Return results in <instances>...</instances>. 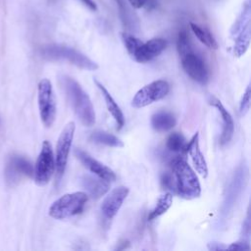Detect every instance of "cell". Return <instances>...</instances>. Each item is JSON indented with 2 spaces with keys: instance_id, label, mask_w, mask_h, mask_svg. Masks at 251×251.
Returning a JSON list of instances; mask_svg holds the SVG:
<instances>
[{
  "instance_id": "cell-10",
  "label": "cell",
  "mask_w": 251,
  "mask_h": 251,
  "mask_svg": "<svg viewBox=\"0 0 251 251\" xmlns=\"http://www.w3.org/2000/svg\"><path fill=\"white\" fill-rule=\"evenodd\" d=\"M32 176L33 168L26 158L19 155L10 157L5 169V179L9 185L14 186L24 177H30Z\"/></svg>"
},
{
  "instance_id": "cell-17",
  "label": "cell",
  "mask_w": 251,
  "mask_h": 251,
  "mask_svg": "<svg viewBox=\"0 0 251 251\" xmlns=\"http://www.w3.org/2000/svg\"><path fill=\"white\" fill-rule=\"evenodd\" d=\"M82 186L87 191V195H89L93 199H98L104 194H106L110 188L109 181L93 176H83L81 178Z\"/></svg>"
},
{
  "instance_id": "cell-16",
  "label": "cell",
  "mask_w": 251,
  "mask_h": 251,
  "mask_svg": "<svg viewBox=\"0 0 251 251\" xmlns=\"http://www.w3.org/2000/svg\"><path fill=\"white\" fill-rule=\"evenodd\" d=\"M94 82L96 84V86L99 88L103 98H104V101H105V104H106V107L109 111V113L112 115V117L114 118L115 122H116V128L118 130H120L124 125H125V117H124V114L121 110V108L119 107V105L117 104V102L115 101V99L113 98V96L110 94V92L107 90V88L96 78H94Z\"/></svg>"
},
{
  "instance_id": "cell-30",
  "label": "cell",
  "mask_w": 251,
  "mask_h": 251,
  "mask_svg": "<svg viewBox=\"0 0 251 251\" xmlns=\"http://www.w3.org/2000/svg\"><path fill=\"white\" fill-rule=\"evenodd\" d=\"M208 248L210 250H225L226 249V247L223 246L222 244L220 243H217V242H211L209 245H208Z\"/></svg>"
},
{
  "instance_id": "cell-24",
  "label": "cell",
  "mask_w": 251,
  "mask_h": 251,
  "mask_svg": "<svg viewBox=\"0 0 251 251\" xmlns=\"http://www.w3.org/2000/svg\"><path fill=\"white\" fill-rule=\"evenodd\" d=\"M121 37H122V40H123V43L126 49V51L128 52V54L132 57V55L134 54V52L137 50V48L141 45L142 41L135 37L134 35L130 34V33H127L126 31L122 32L121 33Z\"/></svg>"
},
{
  "instance_id": "cell-22",
  "label": "cell",
  "mask_w": 251,
  "mask_h": 251,
  "mask_svg": "<svg viewBox=\"0 0 251 251\" xmlns=\"http://www.w3.org/2000/svg\"><path fill=\"white\" fill-rule=\"evenodd\" d=\"M172 203H173V195L171 193L168 192V193H165L164 195H162L158 199L154 209L149 213L148 220L153 221V220L157 219L158 217H160L161 215L165 214L172 206Z\"/></svg>"
},
{
  "instance_id": "cell-2",
  "label": "cell",
  "mask_w": 251,
  "mask_h": 251,
  "mask_svg": "<svg viewBox=\"0 0 251 251\" xmlns=\"http://www.w3.org/2000/svg\"><path fill=\"white\" fill-rule=\"evenodd\" d=\"M176 190L179 197L190 200L200 196L201 185L197 175L182 158H176L172 162Z\"/></svg>"
},
{
  "instance_id": "cell-29",
  "label": "cell",
  "mask_w": 251,
  "mask_h": 251,
  "mask_svg": "<svg viewBox=\"0 0 251 251\" xmlns=\"http://www.w3.org/2000/svg\"><path fill=\"white\" fill-rule=\"evenodd\" d=\"M90 11H97V5L93 0H79Z\"/></svg>"
},
{
  "instance_id": "cell-27",
  "label": "cell",
  "mask_w": 251,
  "mask_h": 251,
  "mask_svg": "<svg viewBox=\"0 0 251 251\" xmlns=\"http://www.w3.org/2000/svg\"><path fill=\"white\" fill-rule=\"evenodd\" d=\"M161 182L163 184L164 187L168 188V189H173V185H174V178L170 174H163L162 177H161Z\"/></svg>"
},
{
  "instance_id": "cell-25",
  "label": "cell",
  "mask_w": 251,
  "mask_h": 251,
  "mask_svg": "<svg viewBox=\"0 0 251 251\" xmlns=\"http://www.w3.org/2000/svg\"><path fill=\"white\" fill-rule=\"evenodd\" d=\"M250 104H251V90H250V83L247 85L245 92L243 93V96L240 101L239 105V113L240 115H245L249 109H250Z\"/></svg>"
},
{
  "instance_id": "cell-20",
  "label": "cell",
  "mask_w": 251,
  "mask_h": 251,
  "mask_svg": "<svg viewBox=\"0 0 251 251\" xmlns=\"http://www.w3.org/2000/svg\"><path fill=\"white\" fill-rule=\"evenodd\" d=\"M90 140L95 142V143H99V144H104L107 146H111V147H123L124 146V142L116 135L109 133L107 131H103V130H95L90 134Z\"/></svg>"
},
{
  "instance_id": "cell-15",
  "label": "cell",
  "mask_w": 251,
  "mask_h": 251,
  "mask_svg": "<svg viewBox=\"0 0 251 251\" xmlns=\"http://www.w3.org/2000/svg\"><path fill=\"white\" fill-rule=\"evenodd\" d=\"M185 150L191 158L193 166L196 172L203 177H207L208 176V166L206 160L204 158L203 153L200 150L199 146V134L196 132L191 139L186 143Z\"/></svg>"
},
{
  "instance_id": "cell-12",
  "label": "cell",
  "mask_w": 251,
  "mask_h": 251,
  "mask_svg": "<svg viewBox=\"0 0 251 251\" xmlns=\"http://www.w3.org/2000/svg\"><path fill=\"white\" fill-rule=\"evenodd\" d=\"M129 189L126 186H118L114 188L102 201L101 213L107 220H112L119 212L124 201L128 195Z\"/></svg>"
},
{
  "instance_id": "cell-19",
  "label": "cell",
  "mask_w": 251,
  "mask_h": 251,
  "mask_svg": "<svg viewBox=\"0 0 251 251\" xmlns=\"http://www.w3.org/2000/svg\"><path fill=\"white\" fill-rule=\"evenodd\" d=\"M189 26H190L192 32L194 33V35L198 38V40L202 44H204L206 47L213 49V50L218 49V47H219L218 42L215 39V37L213 36V34L208 29H206L205 27H203L195 23H192V22L189 23Z\"/></svg>"
},
{
  "instance_id": "cell-7",
  "label": "cell",
  "mask_w": 251,
  "mask_h": 251,
  "mask_svg": "<svg viewBox=\"0 0 251 251\" xmlns=\"http://www.w3.org/2000/svg\"><path fill=\"white\" fill-rule=\"evenodd\" d=\"M75 122H69L62 129L57 141L56 156H55V171H56V177L58 181L63 176L66 170L72 142L75 135Z\"/></svg>"
},
{
  "instance_id": "cell-11",
  "label": "cell",
  "mask_w": 251,
  "mask_h": 251,
  "mask_svg": "<svg viewBox=\"0 0 251 251\" xmlns=\"http://www.w3.org/2000/svg\"><path fill=\"white\" fill-rule=\"evenodd\" d=\"M75 157L79 160V162L88 170L90 171L94 176L101 177L109 182L115 181L117 176L113 170H111L109 167L104 165L103 163L99 162L98 160L94 159L92 156H90L88 153L84 152L81 149H75Z\"/></svg>"
},
{
  "instance_id": "cell-21",
  "label": "cell",
  "mask_w": 251,
  "mask_h": 251,
  "mask_svg": "<svg viewBox=\"0 0 251 251\" xmlns=\"http://www.w3.org/2000/svg\"><path fill=\"white\" fill-rule=\"evenodd\" d=\"M250 45V25L245 26L235 38L233 52L236 57H241L245 54Z\"/></svg>"
},
{
  "instance_id": "cell-9",
  "label": "cell",
  "mask_w": 251,
  "mask_h": 251,
  "mask_svg": "<svg viewBox=\"0 0 251 251\" xmlns=\"http://www.w3.org/2000/svg\"><path fill=\"white\" fill-rule=\"evenodd\" d=\"M184 72L195 81L205 84L209 80V70L204 60L193 51L192 47L179 53Z\"/></svg>"
},
{
  "instance_id": "cell-18",
  "label": "cell",
  "mask_w": 251,
  "mask_h": 251,
  "mask_svg": "<svg viewBox=\"0 0 251 251\" xmlns=\"http://www.w3.org/2000/svg\"><path fill=\"white\" fill-rule=\"evenodd\" d=\"M176 119L170 112L160 111L155 113L151 117L152 127L159 132L170 130L176 126Z\"/></svg>"
},
{
  "instance_id": "cell-3",
  "label": "cell",
  "mask_w": 251,
  "mask_h": 251,
  "mask_svg": "<svg viewBox=\"0 0 251 251\" xmlns=\"http://www.w3.org/2000/svg\"><path fill=\"white\" fill-rule=\"evenodd\" d=\"M40 55L42 58L50 61H68L75 67L86 71H96L98 69V65L86 55L65 45H47L40 50Z\"/></svg>"
},
{
  "instance_id": "cell-1",
  "label": "cell",
  "mask_w": 251,
  "mask_h": 251,
  "mask_svg": "<svg viewBox=\"0 0 251 251\" xmlns=\"http://www.w3.org/2000/svg\"><path fill=\"white\" fill-rule=\"evenodd\" d=\"M62 84L72 108L80 123L85 126H92L95 124V111L88 94L71 76H62Z\"/></svg>"
},
{
  "instance_id": "cell-13",
  "label": "cell",
  "mask_w": 251,
  "mask_h": 251,
  "mask_svg": "<svg viewBox=\"0 0 251 251\" xmlns=\"http://www.w3.org/2000/svg\"><path fill=\"white\" fill-rule=\"evenodd\" d=\"M167 45L168 42L164 38H152L146 42H142L132 55V58L138 63L149 62L158 57L167 48Z\"/></svg>"
},
{
  "instance_id": "cell-6",
  "label": "cell",
  "mask_w": 251,
  "mask_h": 251,
  "mask_svg": "<svg viewBox=\"0 0 251 251\" xmlns=\"http://www.w3.org/2000/svg\"><path fill=\"white\" fill-rule=\"evenodd\" d=\"M54 172L55 157L52 145L48 140H44L33 169V177L35 183L40 186L47 184L50 181Z\"/></svg>"
},
{
  "instance_id": "cell-8",
  "label": "cell",
  "mask_w": 251,
  "mask_h": 251,
  "mask_svg": "<svg viewBox=\"0 0 251 251\" xmlns=\"http://www.w3.org/2000/svg\"><path fill=\"white\" fill-rule=\"evenodd\" d=\"M170 92L168 81L158 79L152 81L140 88L131 100V106L134 108H143L154 102L165 98Z\"/></svg>"
},
{
  "instance_id": "cell-14",
  "label": "cell",
  "mask_w": 251,
  "mask_h": 251,
  "mask_svg": "<svg viewBox=\"0 0 251 251\" xmlns=\"http://www.w3.org/2000/svg\"><path fill=\"white\" fill-rule=\"evenodd\" d=\"M209 104L215 107L218 112L220 113V116L223 120V130H222V135L220 137V143L222 145H225L228 143L234 133V122L229 114V112L226 109V107L223 105V103L216 97L211 96L209 98Z\"/></svg>"
},
{
  "instance_id": "cell-4",
  "label": "cell",
  "mask_w": 251,
  "mask_h": 251,
  "mask_svg": "<svg viewBox=\"0 0 251 251\" xmlns=\"http://www.w3.org/2000/svg\"><path fill=\"white\" fill-rule=\"evenodd\" d=\"M88 195L82 191L67 193L54 201L48 211L53 219L64 220L80 214L87 202Z\"/></svg>"
},
{
  "instance_id": "cell-5",
  "label": "cell",
  "mask_w": 251,
  "mask_h": 251,
  "mask_svg": "<svg viewBox=\"0 0 251 251\" xmlns=\"http://www.w3.org/2000/svg\"><path fill=\"white\" fill-rule=\"evenodd\" d=\"M37 102L42 124L50 127L56 119V101L51 81L43 78L37 85Z\"/></svg>"
},
{
  "instance_id": "cell-23",
  "label": "cell",
  "mask_w": 251,
  "mask_h": 251,
  "mask_svg": "<svg viewBox=\"0 0 251 251\" xmlns=\"http://www.w3.org/2000/svg\"><path fill=\"white\" fill-rule=\"evenodd\" d=\"M185 138L179 132H173L167 138L166 146L172 152H180L185 149Z\"/></svg>"
},
{
  "instance_id": "cell-28",
  "label": "cell",
  "mask_w": 251,
  "mask_h": 251,
  "mask_svg": "<svg viewBox=\"0 0 251 251\" xmlns=\"http://www.w3.org/2000/svg\"><path fill=\"white\" fill-rule=\"evenodd\" d=\"M128 3L135 9H141L147 7L151 2L150 0H127Z\"/></svg>"
},
{
  "instance_id": "cell-26",
  "label": "cell",
  "mask_w": 251,
  "mask_h": 251,
  "mask_svg": "<svg viewBox=\"0 0 251 251\" xmlns=\"http://www.w3.org/2000/svg\"><path fill=\"white\" fill-rule=\"evenodd\" d=\"M226 249L228 250H238V251H241V250H250V246L247 242L245 241H239V242H234V243H231L229 246L226 247Z\"/></svg>"
}]
</instances>
